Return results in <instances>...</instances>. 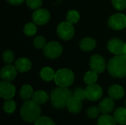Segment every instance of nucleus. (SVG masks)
I'll list each match as a JSON object with an SVG mask.
<instances>
[{
	"label": "nucleus",
	"instance_id": "f03ea898",
	"mask_svg": "<svg viewBox=\"0 0 126 125\" xmlns=\"http://www.w3.org/2000/svg\"><path fill=\"white\" fill-rule=\"evenodd\" d=\"M41 110L38 104L33 100H27L22 105L20 110L21 118L27 122H34L41 117Z\"/></svg>",
	"mask_w": 126,
	"mask_h": 125
},
{
	"label": "nucleus",
	"instance_id": "a878e982",
	"mask_svg": "<svg viewBox=\"0 0 126 125\" xmlns=\"http://www.w3.org/2000/svg\"><path fill=\"white\" fill-rule=\"evenodd\" d=\"M117 122L115 121L114 118L109 116L107 114H103L100 116L98 119L97 124L96 125H116Z\"/></svg>",
	"mask_w": 126,
	"mask_h": 125
},
{
	"label": "nucleus",
	"instance_id": "e433bc0d",
	"mask_svg": "<svg viewBox=\"0 0 126 125\" xmlns=\"http://www.w3.org/2000/svg\"></svg>",
	"mask_w": 126,
	"mask_h": 125
},
{
	"label": "nucleus",
	"instance_id": "412c9836",
	"mask_svg": "<svg viewBox=\"0 0 126 125\" xmlns=\"http://www.w3.org/2000/svg\"><path fill=\"white\" fill-rule=\"evenodd\" d=\"M33 94H34V91H33L32 87L30 85H27V84L24 85L21 88L20 91H19V94H20L21 98L25 101L30 100V99L32 97Z\"/></svg>",
	"mask_w": 126,
	"mask_h": 125
},
{
	"label": "nucleus",
	"instance_id": "7ed1b4c3",
	"mask_svg": "<svg viewBox=\"0 0 126 125\" xmlns=\"http://www.w3.org/2000/svg\"><path fill=\"white\" fill-rule=\"evenodd\" d=\"M72 96V93L68 88L58 86L51 92L50 100L53 107L58 109H61L66 107V103Z\"/></svg>",
	"mask_w": 126,
	"mask_h": 125
},
{
	"label": "nucleus",
	"instance_id": "6ab92c4d",
	"mask_svg": "<svg viewBox=\"0 0 126 125\" xmlns=\"http://www.w3.org/2000/svg\"><path fill=\"white\" fill-rule=\"evenodd\" d=\"M32 99L35 102H36L39 105H44L48 101L49 95H48L47 92H46L45 91L38 90V91H36L35 92H34Z\"/></svg>",
	"mask_w": 126,
	"mask_h": 125
},
{
	"label": "nucleus",
	"instance_id": "aec40b11",
	"mask_svg": "<svg viewBox=\"0 0 126 125\" xmlns=\"http://www.w3.org/2000/svg\"><path fill=\"white\" fill-rule=\"evenodd\" d=\"M55 71L51 67H44L40 71V77L46 82H50L54 80Z\"/></svg>",
	"mask_w": 126,
	"mask_h": 125
},
{
	"label": "nucleus",
	"instance_id": "9b49d317",
	"mask_svg": "<svg viewBox=\"0 0 126 125\" xmlns=\"http://www.w3.org/2000/svg\"><path fill=\"white\" fill-rule=\"evenodd\" d=\"M16 94L15 85L9 81L2 80L0 83V97L4 99H12Z\"/></svg>",
	"mask_w": 126,
	"mask_h": 125
},
{
	"label": "nucleus",
	"instance_id": "bb28decb",
	"mask_svg": "<svg viewBox=\"0 0 126 125\" xmlns=\"http://www.w3.org/2000/svg\"><path fill=\"white\" fill-rule=\"evenodd\" d=\"M2 60L5 64H12L15 60V55L13 51L6 49L2 52Z\"/></svg>",
	"mask_w": 126,
	"mask_h": 125
},
{
	"label": "nucleus",
	"instance_id": "39448f33",
	"mask_svg": "<svg viewBox=\"0 0 126 125\" xmlns=\"http://www.w3.org/2000/svg\"><path fill=\"white\" fill-rule=\"evenodd\" d=\"M63 49L61 43L56 41H49L43 49L44 56L50 60H55L58 58L63 53Z\"/></svg>",
	"mask_w": 126,
	"mask_h": 125
},
{
	"label": "nucleus",
	"instance_id": "b1692460",
	"mask_svg": "<svg viewBox=\"0 0 126 125\" xmlns=\"http://www.w3.org/2000/svg\"><path fill=\"white\" fill-rule=\"evenodd\" d=\"M37 24L32 22H27L23 29L24 34L27 37H32L37 33Z\"/></svg>",
	"mask_w": 126,
	"mask_h": 125
},
{
	"label": "nucleus",
	"instance_id": "f704fd0d",
	"mask_svg": "<svg viewBox=\"0 0 126 125\" xmlns=\"http://www.w3.org/2000/svg\"><path fill=\"white\" fill-rule=\"evenodd\" d=\"M6 1L12 6H20L25 2L26 0H6Z\"/></svg>",
	"mask_w": 126,
	"mask_h": 125
},
{
	"label": "nucleus",
	"instance_id": "cd10ccee",
	"mask_svg": "<svg viewBox=\"0 0 126 125\" xmlns=\"http://www.w3.org/2000/svg\"><path fill=\"white\" fill-rule=\"evenodd\" d=\"M47 42L44 36L38 35L33 39V46L37 49H43L47 45Z\"/></svg>",
	"mask_w": 126,
	"mask_h": 125
},
{
	"label": "nucleus",
	"instance_id": "4468645a",
	"mask_svg": "<svg viewBox=\"0 0 126 125\" xmlns=\"http://www.w3.org/2000/svg\"><path fill=\"white\" fill-rule=\"evenodd\" d=\"M14 66L19 73H26L31 69L32 62L27 57H19L15 61Z\"/></svg>",
	"mask_w": 126,
	"mask_h": 125
},
{
	"label": "nucleus",
	"instance_id": "6e6552de",
	"mask_svg": "<svg viewBox=\"0 0 126 125\" xmlns=\"http://www.w3.org/2000/svg\"><path fill=\"white\" fill-rule=\"evenodd\" d=\"M89 64L91 70L97 74H101L107 69V63L105 58L98 54L93 55L90 57Z\"/></svg>",
	"mask_w": 126,
	"mask_h": 125
},
{
	"label": "nucleus",
	"instance_id": "c85d7f7f",
	"mask_svg": "<svg viewBox=\"0 0 126 125\" xmlns=\"http://www.w3.org/2000/svg\"><path fill=\"white\" fill-rule=\"evenodd\" d=\"M16 108V103L12 99H6V101L4 102L3 108L7 113H13L15 111Z\"/></svg>",
	"mask_w": 126,
	"mask_h": 125
},
{
	"label": "nucleus",
	"instance_id": "423d86ee",
	"mask_svg": "<svg viewBox=\"0 0 126 125\" xmlns=\"http://www.w3.org/2000/svg\"><path fill=\"white\" fill-rule=\"evenodd\" d=\"M56 32L59 38L63 41H67L73 38L75 30L74 24L69 23V21H62L61 22L56 29Z\"/></svg>",
	"mask_w": 126,
	"mask_h": 125
},
{
	"label": "nucleus",
	"instance_id": "f8f14e48",
	"mask_svg": "<svg viewBox=\"0 0 126 125\" xmlns=\"http://www.w3.org/2000/svg\"><path fill=\"white\" fill-rule=\"evenodd\" d=\"M86 99L90 101H97L100 99L103 96V88L97 84L89 85L86 88Z\"/></svg>",
	"mask_w": 126,
	"mask_h": 125
},
{
	"label": "nucleus",
	"instance_id": "20e7f679",
	"mask_svg": "<svg viewBox=\"0 0 126 125\" xmlns=\"http://www.w3.org/2000/svg\"><path fill=\"white\" fill-rule=\"evenodd\" d=\"M54 81L59 87L68 88L71 86L75 81V74L69 69H60L55 71Z\"/></svg>",
	"mask_w": 126,
	"mask_h": 125
},
{
	"label": "nucleus",
	"instance_id": "ddd939ff",
	"mask_svg": "<svg viewBox=\"0 0 126 125\" xmlns=\"http://www.w3.org/2000/svg\"><path fill=\"white\" fill-rule=\"evenodd\" d=\"M18 72L15 66H13L12 64H5V66L1 68L0 72L1 79L4 81L11 82L16 79Z\"/></svg>",
	"mask_w": 126,
	"mask_h": 125
},
{
	"label": "nucleus",
	"instance_id": "dca6fc26",
	"mask_svg": "<svg viewBox=\"0 0 126 125\" xmlns=\"http://www.w3.org/2000/svg\"><path fill=\"white\" fill-rule=\"evenodd\" d=\"M115 106L114 99L111 97H106L103 99L99 103V109L100 113L103 114H109L114 110Z\"/></svg>",
	"mask_w": 126,
	"mask_h": 125
},
{
	"label": "nucleus",
	"instance_id": "72a5a7b5",
	"mask_svg": "<svg viewBox=\"0 0 126 125\" xmlns=\"http://www.w3.org/2000/svg\"><path fill=\"white\" fill-rule=\"evenodd\" d=\"M75 97L79 99L81 101H83L86 99V90L83 89L81 88H76L74 92H73V95Z\"/></svg>",
	"mask_w": 126,
	"mask_h": 125
},
{
	"label": "nucleus",
	"instance_id": "1a4fd4ad",
	"mask_svg": "<svg viewBox=\"0 0 126 125\" xmlns=\"http://www.w3.org/2000/svg\"><path fill=\"white\" fill-rule=\"evenodd\" d=\"M50 18L51 15L49 11L42 7L34 10L32 14V20L38 26H44L47 24L50 21Z\"/></svg>",
	"mask_w": 126,
	"mask_h": 125
},
{
	"label": "nucleus",
	"instance_id": "473e14b6",
	"mask_svg": "<svg viewBox=\"0 0 126 125\" xmlns=\"http://www.w3.org/2000/svg\"><path fill=\"white\" fill-rule=\"evenodd\" d=\"M100 113V111L99 108H97L95 106L90 107L86 111L87 116L91 119H96L97 117H98Z\"/></svg>",
	"mask_w": 126,
	"mask_h": 125
},
{
	"label": "nucleus",
	"instance_id": "393cba45",
	"mask_svg": "<svg viewBox=\"0 0 126 125\" xmlns=\"http://www.w3.org/2000/svg\"><path fill=\"white\" fill-rule=\"evenodd\" d=\"M66 18V21H69V23H71L72 24H76L80 21V15L78 10H71L67 13Z\"/></svg>",
	"mask_w": 126,
	"mask_h": 125
},
{
	"label": "nucleus",
	"instance_id": "2eb2a0df",
	"mask_svg": "<svg viewBox=\"0 0 126 125\" xmlns=\"http://www.w3.org/2000/svg\"><path fill=\"white\" fill-rule=\"evenodd\" d=\"M97 46V41L94 38L91 37H85L82 38L79 43L80 49L83 52H91Z\"/></svg>",
	"mask_w": 126,
	"mask_h": 125
},
{
	"label": "nucleus",
	"instance_id": "4be33fe9",
	"mask_svg": "<svg viewBox=\"0 0 126 125\" xmlns=\"http://www.w3.org/2000/svg\"><path fill=\"white\" fill-rule=\"evenodd\" d=\"M114 118L117 123L123 125H126V108H117L114 113Z\"/></svg>",
	"mask_w": 126,
	"mask_h": 125
},
{
	"label": "nucleus",
	"instance_id": "a211bd4d",
	"mask_svg": "<svg viewBox=\"0 0 126 125\" xmlns=\"http://www.w3.org/2000/svg\"><path fill=\"white\" fill-rule=\"evenodd\" d=\"M108 93H109V97L115 100L121 99L125 96L124 88L121 85H117V84L111 85L109 88Z\"/></svg>",
	"mask_w": 126,
	"mask_h": 125
},
{
	"label": "nucleus",
	"instance_id": "c9c22d12",
	"mask_svg": "<svg viewBox=\"0 0 126 125\" xmlns=\"http://www.w3.org/2000/svg\"><path fill=\"white\" fill-rule=\"evenodd\" d=\"M123 55H125L126 56V43H125V49H124V53H123Z\"/></svg>",
	"mask_w": 126,
	"mask_h": 125
},
{
	"label": "nucleus",
	"instance_id": "9d476101",
	"mask_svg": "<svg viewBox=\"0 0 126 125\" xmlns=\"http://www.w3.org/2000/svg\"><path fill=\"white\" fill-rule=\"evenodd\" d=\"M125 42L120 38H113L107 43L108 50L114 55H123L125 49Z\"/></svg>",
	"mask_w": 126,
	"mask_h": 125
},
{
	"label": "nucleus",
	"instance_id": "f257e3e1",
	"mask_svg": "<svg viewBox=\"0 0 126 125\" xmlns=\"http://www.w3.org/2000/svg\"><path fill=\"white\" fill-rule=\"evenodd\" d=\"M107 71L109 74L117 79L126 77V56L125 55H114L107 63Z\"/></svg>",
	"mask_w": 126,
	"mask_h": 125
},
{
	"label": "nucleus",
	"instance_id": "7c9ffc66",
	"mask_svg": "<svg viewBox=\"0 0 126 125\" xmlns=\"http://www.w3.org/2000/svg\"><path fill=\"white\" fill-rule=\"evenodd\" d=\"M112 6L118 11H123L126 9V0H111Z\"/></svg>",
	"mask_w": 126,
	"mask_h": 125
},
{
	"label": "nucleus",
	"instance_id": "5701e85b",
	"mask_svg": "<svg viewBox=\"0 0 126 125\" xmlns=\"http://www.w3.org/2000/svg\"><path fill=\"white\" fill-rule=\"evenodd\" d=\"M97 79H98V74L92 70H89L86 71L83 76V80L85 83L87 84L88 85L95 84L97 81Z\"/></svg>",
	"mask_w": 126,
	"mask_h": 125
},
{
	"label": "nucleus",
	"instance_id": "f3484780",
	"mask_svg": "<svg viewBox=\"0 0 126 125\" xmlns=\"http://www.w3.org/2000/svg\"><path fill=\"white\" fill-rule=\"evenodd\" d=\"M66 108L70 113H78L82 109V101L72 96L66 103Z\"/></svg>",
	"mask_w": 126,
	"mask_h": 125
},
{
	"label": "nucleus",
	"instance_id": "0eeeda50",
	"mask_svg": "<svg viewBox=\"0 0 126 125\" xmlns=\"http://www.w3.org/2000/svg\"><path fill=\"white\" fill-rule=\"evenodd\" d=\"M108 25L115 31L124 29L126 27V15L121 13L111 15L108 19Z\"/></svg>",
	"mask_w": 126,
	"mask_h": 125
},
{
	"label": "nucleus",
	"instance_id": "c756f323",
	"mask_svg": "<svg viewBox=\"0 0 126 125\" xmlns=\"http://www.w3.org/2000/svg\"><path fill=\"white\" fill-rule=\"evenodd\" d=\"M25 3L30 9L35 10L41 7L43 4V0H26Z\"/></svg>",
	"mask_w": 126,
	"mask_h": 125
},
{
	"label": "nucleus",
	"instance_id": "2f4dec72",
	"mask_svg": "<svg viewBox=\"0 0 126 125\" xmlns=\"http://www.w3.org/2000/svg\"><path fill=\"white\" fill-rule=\"evenodd\" d=\"M35 125H55L54 122L47 116H41L35 122Z\"/></svg>",
	"mask_w": 126,
	"mask_h": 125
}]
</instances>
